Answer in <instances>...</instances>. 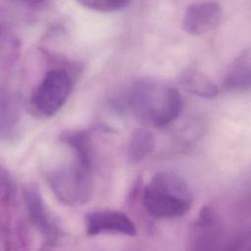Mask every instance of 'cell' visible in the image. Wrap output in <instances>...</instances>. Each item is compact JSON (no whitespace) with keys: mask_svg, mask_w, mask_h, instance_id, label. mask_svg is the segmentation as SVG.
<instances>
[{"mask_svg":"<svg viewBox=\"0 0 251 251\" xmlns=\"http://www.w3.org/2000/svg\"><path fill=\"white\" fill-rule=\"evenodd\" d=\"M60 139L73 150L77 162L92 167L93 149L87 132L82 130H68L61 133Z\"/></svg>","mask_w":251,"mask_h":251,"instance_id":"cell-11","label":"cell"},{"mask_svg":"<svg viewBox=\"0 0 251 251\" xmlns=\"http://www.w3.org/2000/svg\"><path fill=\"white\" fill-rule=\"evenodd\" d=\"M73 87L70 73L62 68L49 70L38 83L33 96L34 109L44 117H52L64 106Z\"/></svg>","mask_w":251,"mask_h":251,"instance_id":"cell-4","label":"cell"},{"mask_svg":"<svg viewBox=\"0 0 251 251\" xmlns=\"http://www.w3.org/2000/svg\"><path fill=\"white\" fill-rule=\"evenodd\" d=\"M83 7L88 9L101 12V13H112L124 10L130 2L125 0H84L78 2Z\"/></svg>","mask_w":251,"mask_h":251,"instance_id":"cell-14","label":"cell"},{"mask_svg":"<svg viewBox=\"0 0 251 251\" xmlns=\"http://www.w3.org/2000/svg\"><path fill=\"white\" fill-rule=\"evenodd\" d=\"M180 84L186 91L203 98H214L219 93L218 85L197 70L185 71L180 76Z\"/></svg>","mask_w":251,"mask_h":251,"instance_id":"cell-12","label":"cell"},{"mask_svg":"<svg viewBox=\"0 0 251 251\" xmlns=\"http://www.w3.org/2000/svg\"><path fill=\"white\" fill-rule=\"evenodd\" d=\"M18 95L7 92L1 94V135L11 138L18 132L21 120V103Z\"/></svg>","mask_w":251,"mask_h":251,"instance_id":"cell-10","label":"cell"},{"mask_svg":"<svg viewBox=\"0 0 251 251\" xmlns=\"http://www.w3.org/2000/svg\"><path fill=\"white\" fill-rule=\"evenodd\" d=\"M85 232L89 236L101 233L136 234V226L126 214L114 210L93 211L85 216Z\"/></svg>","mask_w":251,"mask_h":251,"instance_id":"cell-7","label":"cell"},{"mask_svg":"<svg viewBox=\"0 0 251 251\" xmlns=\"http://www.w3.org/2000/svg\"><path fill=\"white\" fill-rule=\"evenodd\" d=\"M155 148V139L153 134L144 128L135 129L127 144V158L132 163L143 161L151 155Z\"/></svg>","mask_w":251,"mask_h":251,"instance_id":"cell-13","label":"cell"},{"mask_svg":"<svg viewBox=\"0 0 251 251\" xmlns=\"http://www.w3.org/2000/svg\"><path fill=\"white\" fill-rule=\"evenodd\" d=\"M222 6L213 1L190 4L183 16V28L191 35H200L213 29L222 17Z\"/></svg>","mask_w":251,"mask_h":251,"instance_id":"cell-8","label":"cell"},{"mask_svg":"<svg viewBox=\"0 0 251 251\" xmlns=\"http://www.w3.org/2000/svg\"><path fill=\"white\" fill-rule=\"evenodd\" d=\"M126 100V107L135 117L157 127L170 125L182 109V99L177 89L153 78L134 81Z\"/></svg>","mask_w":251,"mask_h":251,"instance_id":"cell-1","label":"cell"},{"mask_svg":"<svg viewBox=\"0 0 251 251\" xmlns=\"http://www.w3.org/2000/svg\"><path fill=\"white\" fill-rule=\"evenodd\" d=\"M92 167L76 160L74 164L55 168L46 175L47 182L57 199L69 206L85 204L92 194Z\"/></svg>","mask_w":251,"mask_h":251,"instance_id":"cell-3","label":"cell"},{"mask_svg":"<svg viewBox=\"0 0 251 251\" xmlns=\"http://www.w3.org/2000/svg\"><path fill=\"white\" fill-rule=\"evenodd\" d=\"M142 199L150 215L160 219H175L188 212L193 202V194L179 175L159 172L145 186Z\"/></svg>","mask_w":251,"mask_h":251,"instance_id":"cell-2","label":"cell"},{"mask_svg":"<svg viewBox=\"0 0 251 251\" xmlns=\"http://www.w3.org/2000/svg\"><path fill=\"white\" fill-rule=\"evenodd\" d=\"M24 201L29 220L41 233L45 243L55 245L63 236V230L37 187L32 184L25 186L24 188Z\"/></svg>","mask_w":251,"mask_h":251,"instance_id":"cell-5","label":"cell"},{"mask_svg":"<svg viewBox=\"0 0 251 251\" xmlns=\"http://www.w3.org/2000/svg\"><path fill=\"white\" fill-rule=\"evenodd\" d=\"M250 49L243 50L229 67L225 78V86L231 91H246L250 88L251 80Z\"/></svg>","mask_w":251,"mask_h":251,"instance_id":"cell-9","label":"cell"},{"mask_svg":"<svg viewBox=\"0 0 251 251\" xmlns=\"http://www.w3.org/2000/svg\"><path fill=\"white\" fill-rule=\"evenodd\" d=\"M224 228L217 213L210 207H205L195 221L191 230L190 249H219L224 242Z\"/></svg>","mask_w":251,"mask_h":251,"instance_id":"cell-6","label":"cell"}]
</instances>
